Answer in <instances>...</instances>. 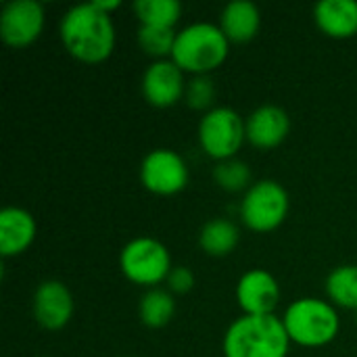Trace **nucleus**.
I'll use <instances>...</instances> for the list:
<instances>
[{"instance_id": "9d476101", "label": "nucleus", "mask_w": 357, "mask_h": 357, "mask_svg": "<svg viewBox=\"0 0 357 357\" xmlns=\"http://www.w3.org/2000/svg\"><path fill=\"white\" fill-rule=\"evenodd\" d=\"M142 94L149 105L165 109L174 107L184 94V75L174 61L153 63L142 77Z\"/></svg>"}, {"instance_id": "6ab92c4d", "label": "nucleus", "mask_w": 357, "mask_h": 357, "mask_svg": "<svg viewBox=\"0 0 357 357\" xmlns=\"http://www.w3.org/2000/svg\"><path fill=\"white\" fill-rule=\"evenodd\" d=\"M326 295L335 305L357 310V266H341L326 278Z\"/></svg>"}, {"instance_id": "0eeeda50", "label": "nucleus", "mask_w": 357, "mask_h": 357, "mask_svg": "<svg viewBox=\"0 0 357 357\" xmlns=\"http://www.w3.org/2000/svg\"><path fill=\"white\" fill-rule=\"evenodd\" d=\"M245 138V121L228 107L211 109L199 123V142L203 151L218 161L234 159Z\"/></svg>"}, {"instance_id": "ddd939ff", "label": "nucleus", "mask_w": 357, "mask_h": 357, "mask_svg": "<svg viewBox=\"0 0 357 357\" xmlns=\"http://www.w3.org/2000/svg\"><path fill=\"white\" fill-rule=\"evenodd\" d=\"M289 130H291L289 115L274 105L259 107L257 111L251 113V117L245 123L247 140L261 151L276 149L287 138Z\"/></svg>"}, {"instance_id": "f8f14e48", "label": "nucleus", "mask_w": 357, "mask_h": 357, "mask_svg": "<svg viewBox=\"0 0 357 357\" xmlns=\"http://www.w3.org/2000/svg\"><path fill=\"white\" fill-rule=\"evenodd\" d=\"M236 299L247 316H270L278 305L280 289L266 270H251L238 280Z\"/></svg>"}, {"instance_id": "dca6fc26", "label": "nucleus", "mask_w": 357, "mask_h": 357, "mask_svg": "<svg viewBox=\"0 0 357 357\" xmlns=\"http://www.w3.org/2000/svg\"><path fill=\"white\" fill-rule=\"evenodd\" d=\"M259 10L253 2L249 0H234L230 4H226L224 13H222V31L228 38V42H249L257 36L259 31Z\"/></svg>"}, {"instance_id": "6e6552de", "label": "nucleus", "mask_w": 357, "mask_h": 357, "mask_svg": "<svg viewBox=\"0 0 357 357\" xmlns=\"http://www.w3.org/2000/svg\"><path fill=\"white\" fill-rule=\"evenodd\" d=\"M140 180L144 188L155 195H176L184 190L188 182V167L178 153L169 149H157L144 157Z\"/></svg>"}, {"instance_id": "1a4fd4ad", "label": "nucleus", "mask_w": 357, "mask_h": 357, "mask_svg": "<svg viewBox=\"0 0 357 357\" xmlns=\"http://www.w3.org/2000/svg\"><path fill=\"white\" fill-rule=\"evenodd\" d=\"M44 27V8L36 0H13L2 8L0 36L13 48L29 46Z\"/></svg>"}, {"instance_id": "20e7f679", "label": "nucleus", "mask_w": 357, "mask_h": 357, "mask_svg": "<svg viewBox=\"0 0 357 357\" xmlns=\"http://www.w3.org/2000/svg\"><path fill=\"white\" fill-rule=\"evenodd\" d=\"M282 322L289 339L303 347L326 345L339 333V314L335 307L312 297L291 303Z\"/></svg>"}, {"instance_id": "4be33fe9", "label": "nucleus", "mask_w": 357, "mask_h": 357, "mask_svg": "<svg viewBox=\"0 0 357 357\" xmlns=\"http://www.w3.org/2000/svg\"><path fill=\"white\" fill-rule=\"evenodd\" d=\"M213 180L220 188L228 192H241L251 182V167L238 159L220 161V165L213 169Z\"/></svg>"}, {"instance_id": "f03ea898", "label": "nucleus", "mask_w": 357, "mask_h": 357, "mask_svg": "<svg viewBox=\"0 0 357 357\" xmlns=\"http://www.w3.org/2000/svg\"><path fill=\"white\" fill-rule=\"evenodd\" d=\"M289 333L284 322L270 316H243L224 335L226 357H287Z\"/></svg>"}, {"instance_id": "2eb2a0df", "label": "nucleus", "mask_w": 357, "mask_h": 357, "mask_svg": "<svg viewBox=\"0 0 357 357\" xmlns=\"http://www.w3.org/2000/svg\"><path fill=\"white\" fill-rule=\"evenodd\" d=\"M318 27L331 38H351L357 33L356 0H322L314 8Z\"/></svg>"}, {"instance_id": "f257e3e1", "label": "nucleus", "mask_w": 357, "mask_h": 357, "mask_svg": "<svg viewBox=\"0 0 357 357\" xmlns=\"http://www.w3.org/2000/svg\"><path fill=\"white\" fill-rule=\"evenodd\" d=\"M61 40L77 61L100 63L113 52L115 27L111 17L94 2L77 4L61 19Z\"/></svg>"}, {"instance_id": "7ed1b4c3", "label": "nucleus", "mask_w": 357, "mask_h": 357, "mask_svg": "<svg viewBox=\"0 0 357 357\" xmlns=\"http://www.w3.org/2000/svg\"><path fill=\"white\" fill-rule=\"evenodd\" d=\"M228 38L222 27L211 23H192L178 31L172 61L182 69L197 75H207L218 69L228 56Z\"/></svg>"}, {"instance_id": "9b49d317", "label": "nucleus", "mask_w": 357, "mask_h": 357, "mask_svg": "<svg viewBox=\"0 0 357 357\" xmlns=\"http://www.w3.org/2000/svg\"><path fill=\"white\" fill-rule=\"evenodd\" d=\"M73 314V297L59 280H44L33 293V318L46 331L63 328Z\"/></svg>"}, {"instance_id": "a211bd4d", "label": "nucleus", "mask_w": 357, "mask_h": 357, "mask_svg": "<svg viewBox=\"0 0 357 357\" xmlns=\"http://www.w3.org/2000/svg\"><path fill=\"white\" fill-rule=\"evenodd\" d=\"M176 314L174 297L167 291L151 289L140 301V320L149 328H163Z\"/></svg>"}, {"instance_id": "4468645a", "label": "nucleus", "mask_w": 357, "mask_h": 357, "mask_svg": "<svg viewBox=\"0 0 357 357\" xmlns=\"http://www.w3.org/2000/svg\"><path fill=\"white\" fill-rule=\"evenodd\" d=\"M36 238L33 218L19 207H6L0 211V253L4 257L23 253Z\"/></svg>"}, {"instance_id": "393cba45", "label": "nucleus", "mask_w": 357, "mask_h": 357, "mask_svg": "<svg viewBox=\"0 0 357 357\" xmlns=\"http://www.w3.org/2000/svg\"><path fill=\"white\" fill-rule=\"evenodd\" d=\"M119 4H121L119 0H109V2H100V0H96V2H94V6H96V8H100V10H102V13H107V15H109V10L117 8Z\"/></svg>"}, {"instance_id": "5701e85b", "label": "nucleus", "mask_w": 357, "mask_h": 357, "mask_svg": "<svg viewBox=\"0 0 357 357\" xmlns=\"http://www.w3.org/2000/svg\"><path fill=\"white\" fill-rule=\"evenodd\" d=\"M215 98V86L209 75H197L186 86V102L192 109H207Z\"/></svg>"}, {"instance_id": "39448f33", "label": "nucleus", "mask_w": 357, "mask_h": 357, "mask_svg": "<svg viewBox=\"0 0 357 357\" xmlns=\"http://www.w3.org/2000/svg\"><path fill=\"white\" fill-rule=\"evenodd\" d=\"M119 266L123 276L140 287H155L167 280L172 268V257L165 245L155 238H134L128 243L119 255Z\"/></svg>"}, {"instance_id": "aec40b11", "label": "nucleus", "mask_w": 357, "mask_h": 357, "mask_svg": "<svg viewBox=\"0 0 357 357\" xmlns=\"http://www.w3.org/2000/svg\"><path fill=\"white\" fill-rule=\"evenodd\" d=\"M134 13L142 25L174 27L182 15V4L178 0H138L134 2Z\"/></svg>"}, {"instance_id": "412c9836", "label": "nucleus", "mask_w": 357, "mask_h": 357, "mask_svg": "<svg viewBox=\"0 0 357 357\" xmlns=\"http://www.w3.org/2000/svg\"><path fill=\"white\" fill-rule=\"evenodd\" d=\"M176 31L174 27H155V25H140L138 29V44L140 48L151 56H167L174 52L176 44Z\"/></svg>"}, {"instance_id": "f3484780", "label": "nucleus", "mask_w": 357, "mask_h": 357, "mask_svg": "<svg viewBox=\"0 0 357 357\" xmlns=\"http://www.w3.org/2000/svg\"><path fill=\"white\" fill-rule=\"evenodd\" d=\"M201 249L211 257H224L238 245V228L230 220L215 218L207 222L199 234Z\"/></svg>"}, {"instance_id": "b1692460", "label": "nucleus", "mask_w": 357, "mask_h": 357, "mask_svg": "<svg viewBox=\"0 0 357 357\" xmlns=\"http://www.w3.org/2000/svg\"><path fill=\"white\" fill-rule=\"evenodd\" d=\"M167 287H169V291L184 295V293H188L195 287V274L188 268H184V266L174 268L169 272V276H167Z\"/></svg>"}, {"instance_id": "423d86ee", "label": "nucleus", "mask_w": 357, "mask_h": 357, "mask_svg": "<svg viewBox=\"0 0 357 357\" xmlns=\"http://www.w3.org/2000/svg\"><path fill=\"white\" fill-rule=\"evenodd\" d=\"M289 213V195L274 180H261L253 184L243 203L241 218L247 228L255 232H270L278 228Z\"/></svg>"}]
</instances>
